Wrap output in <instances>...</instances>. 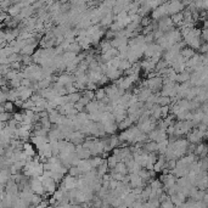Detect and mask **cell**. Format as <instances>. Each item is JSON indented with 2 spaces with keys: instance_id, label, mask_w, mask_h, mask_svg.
I'll return each mask as SVG.
<instances>
[{
  "instance_id": "2",
  "label": "cell",
  "mask_w": 208,
  "mask_h": 208,
  "mask_svg": "<svg viewBox=\"0 0 208 208\" xmlns=\"http://www.w3.org/2000/svg\"><path fill=\"white\" fill-rule=\"evenodd\" d=\"M168 102H169V98H160V99H157V104H160L161 106L167 105Z\"/></svg>"
},
{
  "instance_id": "3",
  "label": "cell",
  "mask_w": 208,
  "mask_h": 208,
  "mask_svg": "<svg viewBox=\"0 0 208 208\" xmlns=\"http://www.w3.org/2000/svg\"><path fill=\"white\" fill-rule=\"evenodd\" d=\"M105 95H106V93H105L104 90H99V93H96V94H95V98L99 99V100H101V99L104 98Z\"/></svg>"
},
{
  "instance_id": "1",
  "label": "cell",
  "mask_w": 208,
  "mask_h": 208,
  "mask_svg": "<svg viewBox=\"0 0 208 208\" xmlns=\"http://www.w3.org/2000/svg\"><path fill=\"white\" fill-rule=\"evenodd\" d=\"M23 149H24V151H23V152L27 153L28 156H34V155H35V151H34V147H33L32 144L24 142V144H23Z\"/></svg>"
}]
</instances>
